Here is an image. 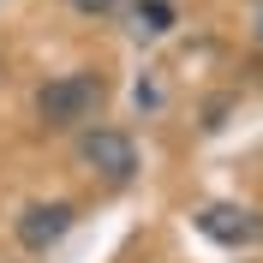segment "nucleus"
<instances>
[{
    "mask_svg": "<svg viewBox=\"0 0 263 263\" xmlns=\"http://www.w3.org/2000/svg\"><path fill=\"white\" fill-rule=\"evenodd\" d=\"M30 108H36V126L42 132H84V126H96L102 108H108V72H96V66L60 72V78H48L36 90Z\"/></svg>",
    "mask_w": 263,
    "mask_h": 263,
    "instance_id": "nucleus-1",
    "label": "nucleus"
},
{
    "mask_svg": "<svg viewBox=\"0 0 263 263\" xmlns=\"http://www.w3.org/2000/svg\"><path fill=\"white\" fill-rule=\"evenodd\" d=\"M72 156H78V167L96 174L102 185H132L138 180V144H132V132H120V126L72 132Z\"/></svg>",
    "mask_w": 263,
    "mask_h": 263,
    "instance_id": "nucleus-2",
    "label": "nucleus"
},
{
    "mask_svg": "<svg viewBox=\"0 0 263 263\" xmlns=\"http://www.w3.org/2000/svg\"><path fill=\"white\" fill-rule=\"evenodd\" d=\"M72 228H78V203H66V197H36V203H24V210H18L12 239H18V251L48 257V251L60 246Z\"/></svg>",
    "mask_w": 263,
    "mask_h": 263,
    "instance_id": "nucleus-3",
    "label": "nucleus"
},
{
    "mask_svg": "<svg viewBox=\"0 0 263 263\" xmlns=\"http://www.w3.org/2000/svg\"><path fill=\"white\" fill-rule=\"evenodd\" d=\"M197 233L228 251H246V246H263V215L251 203H210V210H197Z\"/></svg>",
    "mask_w": 263,
    "mask_h": 263,
    "instance_id": "nucleus-4",
    "label": "nucleus"
},
{
    "mask_svg": "<svg viewBox=\"0 0 263 263\" xmlns=\"http://www.w3.org/2000/svg\"><path fill=\"white\" fill-rule=\"evenodd\" d=\"M132 18H138V24H132L138 36H167L174 30V6H167V0H132Z\"/></svg>",
    "mask_w": 263,
    "mask_h": 263,
    "instance_id": "nucleus-5",
    "label": "nucleus"
},
{
    "mask_svg": "<svg viewBox=\"0 0 263 263\" xmlns=\"http://www.w3.org/2000/svg\"><path fill=\"white\" fill-rule=\"evenodd\" d=\"M66 6H72L78 18H114L120 6H126V0H66Z\"/></svg>",
    "mask_w": 263,
    "mask_h": 263,
    "instance_id": "nucleus-6",
    "label": "nucleus"
},
{
    "mask_svg": "<svg viewBox=\"0 0 263 263\" xmlns=\"http://www.w3.org/2000/svg\"><path fill=\"white\" fill-rule=\"evenodd\" d=\"M257 42H263V12H257Z\"/></svg>",
    "mask_w": 263,
    "mask_h": 263,
    "instance_id": "nucleus-7",
    "label": "nucleus"
},
{
    "mask_svg": "<svg viewBox=\"0 0 263 263\" xmlns=\"http://www.w3.org/2000/svg\"><path fill=\"white\" fill-rule=\"evenodd\" d=\"M257 6H263V0H257Z\"/></svg>",
    "mask_w": 263,
    "mask_h": 263,
    "instance_id": "nucleus-8",
    "label": "nucleus"
}]
</instances>
